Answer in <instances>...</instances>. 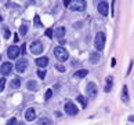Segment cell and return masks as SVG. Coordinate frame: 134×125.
<instances>
[{
	"label": "cell",
	"mask_w": 134,
	"mask_h": 125,
	"mask_svg": "<svg viewBox=\"0 0 134 125\" xmlns=\"http://www.w3.org/2000/svg\"><path fill=\"white\" fill-rule=\"evenodd\" d=\"M54 55H55V58L58 59L59 62H65L66 59L69 58L68 51L64 47H61V46H58V47L54 48Z\"/></svg>",
	"instance_id": "1"
},
{
	"label": "cell",
	"mask_w": 134,
	"mask_h": 125,
	"mask_svg": "<svg viewBox=\"0 0 134 125\" xmlns=\"http://www.w3.org/2000/svg\"><path fill=\"white\" fill-rule=\"evenodd\" d=\"M94 46H96L97 51H102L105 47V34L102 32H98L96 34V40H94Z\"/></svg>",
	"instance_id": "2"
},
{
	"label": "cell",
	"mask_w": 134,
	"mask_h": 125,
	"mask_svg": "<svg viewBox=\"0 0 134 125\" xmlns=\"http://www.w3.org/2000/svg\"><path fill=\"white\" fill-rule=\"evenodd\" d=\"M69 8L73 11H84L86 10V2L84 0H71Z\"/></svg>",
	"instance_id": "3"
},
{
	"label": "cell",
	"mask_w": 134,
	"mask_h": 125,
	"mask_svg": "<svg viewBox=\"0 0 134 125\" xmlns=\"http://www.w3.org/2000/svg\"><path fill=\"white\" fill-rule=\"evenodd\" d=\"M29 48H31V52L33 55H40L43 52V44L40 41H37V40H36V41H33Z\"/></svg>",
	"instance_id": "4"
},
{
	"label": "cell",
	"mask_w": 134,
	"mask_h": 125,
	"mask_svg": "<svg viewBox=\"0 0 134 125\" xmlns=\"http://www.w3.org/2000/svg\"><path fill=\"white\" fill-rule=\"evenodd\" d=\"M64 109H65V113L68 114V116H76L77 111H79V109H77L72 102H66V103H65V107H64Z\"/></svg>",
	"instance_id": "5"
},
{
	"label": "cell",
	"mask_w": 134,
	"mask_h": 125,
	"mask_svg": "<svg viewBox=\"0 0 134 125\" xmlns=\"http://www.w3.org/2000/svg\"><path fill=\"white\" fill-rule=\"evenodd\" d=\"M86 92L90 98H96L97 93H98V89H97V85L96 83H88L87 87H86Z\"/></svg>",
	"instance_id": "6"
},
{
	"label": "cell",
	"mask_w": 134,
	"mask_h": 125,
	"mask_svg": "<svg viewBox=\"0 0 134 125\" xmlns=\"http://www.w3.org/2000/svg\"><path fill=\"white\" fill-rule=\"evenodd\" d=\"M26 67H28V61H26L25 58H22V59H19V61H17L15 69H17L18 73H24V72L26 70Z\"/></svg>",
	"instance_id": "7"
},
{
	"label": "cell",
	"mask_w": 134,
	"mask_h": 125,
	"mask_svg": "<svg viewBox=\"0 0 134 125\" xmlns=\"http://www.w3.org/2000/svg\"><path fill=\"white\" fill-rule=\"evenodd\" d=\"M21 49H19L17 46H11V47H8V49H7V55H8V58L10 59H17V57L21 52Z\"/></svg>",
	"instance_id": "8"
},
{
	"label": "cell",
	"mask_w": 134,
	"mask_h": 125,
	"mask_svg": "<svg viewBox=\"0 0 134 125\" xmlns=\"http://www.w3.org/2000/svg\"><path fill=\"white\" fill-rule=\"evenodd\" d=\"M98 12L101 14V15L107 17L108 12H109V4L108 2H100L98 3Z\"/></svg>",
	"instance_id": "9"
},
{
	"label": "cell",
	"mask_w": 134,
	"mask_h": 125,
	"mask_svg": "<svg viewBox=\"0 0 134 125\" xmlns=\"http://www.w3.org/2000/svg\"><path fill=\"white\" fill-rule=\"evenodd\" d=\"M13 70V63H10V62H4L2 63V69H0V72H2V74H10Z\"/></svg>",
	"instance_id": "10"
},
{
	"label": "cell",
	"mask_w": 134,
	"mask_h": 125,
	"mask_svg": "<svg viewBox=\"0 0 134 125\" xmlns=\"http://www.w3.org/2000/svg\"><path fill=\"white\" fill-rule=\"evenodd\" d=\"M88 61L93 65H97L101 61V54L100 52H90V57H88Z\"/></svg>",
	"instance_id": "11"
},
{
	"label": "cell",
	"mask_w": 134,
	"mask_h": 125,
	"mask_svg": "<svg viewBox=\"0 0 134 125\" xmlns=\"http://www.w3.org/2000/svg\"><path fill=\"white\" fill-rule=\"evenodd\" d=\"M35 117H36V111H35V109H33V107H29V109L26 110V113H25L26 121H33Z\"/></svg>",
	"instance_id": "12"
},
{
	"label": "cell",
	"mask_w": 134,
	"mask_h": 125,
	"mask_svg": "<svg viewBox=\"0 0 134 125\" xmlns=\"http://www.w3.org/2000/svg\"><path fill=\"white\" fill-rule=\"evenodd\" d=\"M36 65L40 69H43V67H46L47 65H48V58L47 57H40V58H37L36 59Z\"/></svg>",
	"instance_id": "13"
},
{
	"label": "cell",
	"mask_w": 134,
	"mask_h": 125,
	"mask_svg": "<svg viewBox=\"0 0 134 125\" xmlns=\"http://www.w3.org/2000/svg\"><path fill=\"white\" fill-rule=\"evenodd\" d=\"M26 88L29 89V91H36L37 89V83L33 81V80H29V81L26 83Z\"/></svg>",
	"instance_id": "14"
},
{
	"label": "cell",
	"mask_w": 134,
	"mask_h": 125,
	"mask_svg": "<svg viewBox=\"0 0 134 125\" xmlns=\"http://www.w3.org/2000/svg\"><path fill=\"white\" fill-rule=\"evenodd\" d=\"M112 84H113V78L112 77H107V85H105V88H104V91H105V92H111Z\"/></svg>",
	"instance_id": "15"
},
{
	"label": "cell",
	"mask_w": 134,
	"mask_h": 125,
	"mask_svg": "<svg viewBox=\"0 0 134 125\" xmlns=\"http://www.w3.org/2000/svg\"><path fill=\"white\" fill-rule=\"evenodd\" d=\"M87 74H88V72L86 70V69H82V70L75 72V77H76V78H84Z\"/></svg>",
	"instance_id": "16"
},
{
	"label": "cell",
	"mask_w": 134,
	"mask_h": 125,
	"mask_svg": "<svg viewBox=\"0 0 134 125\" xmlns=\"http://www.w3.org/2000/svg\"><path fill=\"white\" fill-rule=\"evenodd\" d=\"M122 101L127 103L129 102V91H127V85H123V92H122Z\"/></svg>",
	"instance_id": "17"
},
{
	"label": "cell",
	"mask_w": 134,
	"mask_h": 125,
	"mask_svg": "<svg viewBox=\"0 0 134 125\" xmlns=\"http://www.w3.org/2000/svg\"><path fill=\"white\" fill-rule=\"evenodd\" d=\"M51 120L50 118H47V117H42V118H39V121H37V125H51Z\"/></svg>",
	"instance_id": "18"
},
{
	"label": "cell",
	"mask_w": 134,
	"mask_h": 125,
	"mask_svg": "<svg viewBox=\"0 0 134 125\" xmlns=\"http://www.w3.org/2000/svg\"><path fill=\"white\" fill-rule=\"evenodd\" d=\"M65 33H66V30H65V28H57V30H55V36L58 37V39H62L64 36H65Z\"/></svg>",
	"instance_id": "19"
},
{
	"label": "cell",
	"mask_w": 134,
	"mask_h": 125,
	"mask_svg": "<svg viewBox=\"0 0 134 125\" xmlns=\"http://www.w3.org/2000/svg\"><path fill=\"white\" fill-rule=\"evenodd\" d=\"M76 101L82 104V107L84 109V107H87V98H84V96H82V95H79V96L76 98Z\"/></svg>",
	"instance_id": "20"
},
{
	"label": "cell",
	"mask_w": 134,
	"mask_h": 125,
	"mask_svg": "<svg viewBox=\"0 0 134 125\" xmlns=\"http://www.w3.org/2000/svg\"><path fill=\"white\" fill-rule=\"evenodd\" d=\"M19 87H21V80H19V78H14L13 81H11V88L18 89Z\"/></svg>",
	"instance_id": "21"
},
{
	"label": "cell",
	"mask_w": 134,
	"mask_h": 125,
	"mask_svg": "<svg viewBox=\"0 0 134 125\" xmlns=\"http://www.w3.org/2000/svg\"><path fill=\"white\" fill-rule=\"evenodd\" d=\"M26 32H28V26L26 25H21V26H19V34H21V36H25Z\"/></svg>",
	"instance_id": "22"
},
{
	"label": "cell",
	"mask_w": 134,
	"mask_h": 125,
	"mask_svg": "<svg viewBox=\"0 0 134 125\" xmlns=\"http://www.w3.org/2000/svg\"><path fill=\"white\" fill-rule=\"evenodd\" d=\"M51 95H53V91H51V89H47L46 93H44V99H46V101H48V99L51 98Z\"/></svg>",
	"instance_id": "23"
},
{
	"label": "cell",
	"mask_w": 134,
	"mask_h": 125,
	"mask_svg": "<svg viewBox=\"0 0 134 125\" xmlns=\"http://www.w3.org/2000/svg\"><path fill=\"white\" fill-rule=\"evenodd\" d=\"M6 125H18V121H17V118H10L7 124Z\"/></svg>",
	"instance_id": "24"
},
{
	"label": "cell",
	"mask_w": 134,
	"mask_h": 125,
	"mask_svg": "<svg viewBox=\"0 0 134 125\" xmlns=\"http://www.w3.org/2000/svg\"><path fill=\"white\" fill-rule=\"evenodd\" d=\"M4 87H6V78H0V91H3Z\"/></svg>",
	"instance_id": "25"
},
{
	"label": "cell",
	"mask_w": 134,
	"mask_h": 125,
	"mask_svg": "<svg viewBox=\"0 0 134 125\" xmlns=\"http://www.w3.org/2000/svg\"><path fill=\"white\" fill-rule=\"evenodd\" d=\"M37 76L40 78H44V77H46V72H44L43 69H39V70H37Z\"/></svg>",
	"instance_id": "26"
},
{
	"label": "cell",
	"mask_w": 134,
	"mask_h": 125,
	"mask_svg": "<svg viewBox=\"0 0 134 125\" xmlns=\"http://www.w3.org/2000/svg\"><path fill=\"white\" fill-rule=\"evenodd\" d=\"M46 36L48 39H53V29H46Z\"/></svg>",
	"instance_id": "27"
},
{
	"label": "cell",
	"mask_w": 134,
	"mask_h": 125,
	"mask_svg": "<svg viewBox=\"0 0 134 125\" xmlns=\"http://www.w3.org/2000/svg\"><path fill=\"white\" fill-rule=\"evenodd\" d=\"M35 25H36V26H42L40 18H39V15H35Z\"/></svg>",
	"instance_id": "28"
},
{
	"label": "cell",
	"mask_w": 134,
	"mask_h": 125,
	"mask_svg": "<svg viewBox=\"0 0 134 125\" xmlns=\"http://www.w3.org/2000/svg\"><path fill=\"white\" fill-rule=\"evenodd\" d=\"M55 69H57L58 72H65V67H64L62 65H59V63H57V65H55Z\"/></svg>",
	"instance_id": "29"
},
{
	"label": "cell",
	"mask_w": 134,
	"mask_h": 125,
	"mask_svg": "<svg viewBox=\"0 0 134 125\" xmlns=\"http://www.w3.org/2000/svg\"><path fill=\"white\" fill-rule=\"evenodd\" d=\"M10 36H11V33H10V29H4V37H6V39H8Z\"/></svg>",
	"instance_id": "30"
},
{
	"label": "cell",
	"mask_w": 134,
	"mask_h": 125,
	"mask_svg": "<svg viewBox=\"0 0 134 125\" xmlns=\"http://www.w3.org/2000/svg\"><path fill=\"white\" fill-rule=\"evenodd\" d=\"M25 49H26V44L24 43V44H22V47H21V54H22V55L25 54Z\"/></svg>",
	"instance_id": "31"
},
{
	"label": "cell",
	"mask_w": 134,
	"mask_h": 125,
	"mask_svg": "<svg viewBox=\"0 0 134 125\" xmlns=\"http://www.w3.org/2000/svg\"><path fill=\"white\" fill-rule=\"evenodd\" d=\"M115 65H116V59H115V58H112V59H111V66L113 67Z\"/></svg>",
	"instance_id": "32"
},
{
	"label": "cell",
	"mask_w": 134,
	"mask_h": 125,
	"mask_svg": "<svg viewBox=\"0 0 134 125\" xmlns=\"http://www.w3.org/2000/svg\"><path fill=\"white\" fill-rule=\"evenodd\" d=\"M69 4H71V2H69V0H66V2H64V6H65V7H69Z\"/></svg>",
	"instance_id": "33"
},
{
	"label": "cell",
	"mask_w": 134,
	"mask_h": 125,
	"mask_svg": "<svg viewBox=\"0 0 134 125\" xmlns=\"http://www.w3.org/2000/svg\"><path fill=\"white\" fill-rule=\"evenodd\" d=\"M129 120H130L131 122H134V116H130V117H129Z\"/></svg>",
	"instance_id": "34"
},
{
	"label": "cell",
	"mask_w": 134,
	"mask_h": 125,
	"mask_svg": "<svg viewBox=\"0 0 134 125\" xmlns=\"http://www.w3.org/2000/svg\"><path fill=\"white\" fill-rule=\"evenodd\" d=\"M19 125H25V124H24V122H21V124H19Z\"/></svg>",
	"instance_id": "35"
},
{
	"label": "cell",
	"mask_w": 134,
	"mask_h": 125,
	"mask_svg": "<svg viewBox=\"0 0 134 125\" xmlns=\"http://www.w3.org/2000/svg\"><path fill=\"white\" fill-rule=\"evenodd\" d=\"M2 19H3V18H2V17H0V22H2Z\"/></svg>",
	"instance_id": "36"
}]
</instances>
